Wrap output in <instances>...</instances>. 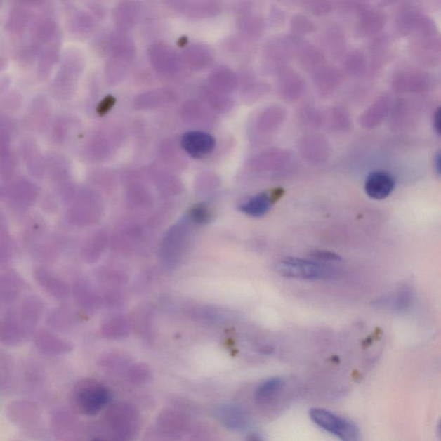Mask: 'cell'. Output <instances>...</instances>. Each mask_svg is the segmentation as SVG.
<instances>
[{
  "label": "cell",
  "mask_w": 441,
  "mask_h": 441,
  "mask_svg": "<svg viewBox=\"0 0 441 441\" xmlns=\"http://www.w3.org/2000/svg\"><path fill=\"white\" fill-rule=\"evenodd\" d=\"M300 62L306 70H319L322 67L325 58L317 48L311 46H304L300 51Z\"/></svg>",
  "instance_id": "2e32d148"
},
{
  "label": "cell",
  "mask_w": 441,
  "mask_h": 441,
  "mask_svg": "<svg viewBox=\"0 0 441 441\" xmlns=\"http://www.w3.org/2000/svg\"><path fill=\"white\" fill-rule=\"evenodd\" d=\"M281 197V191L275 190L272 192H262L246 201L239 207V211L253 218H261L267 215L271 208Z\"/></svg>",
  "instance_id": "ba28073f"
},
{
  "label": "cell",
  "mask_w": 441,
  "mask_h": 441,
  "mask_svg": "<svg viewBox=\"0 0 441 441\" xmlns=\"http://www.w3.org/2000/svg\"><path fill=\"white\" fill-rule=\"evenodd\" d=\"M125 324L126 323L121 320V319L113 320L107 325L105 332L110 334V336H121L124 332H126V326Z\"/></svg>",
  "instance_id": "7402d4cb"
},
{
  "label": "cell",
  "mask_w": 441,
  "mask_h": 441,
  "mask_svg": "<svg viewBox=\"0 0 441 441\" xmlns=\"http://www.w3.org/2000/svg\"><path fill=\"white\" fill-rule=\"evenodd\" d=\"M292 32L296 35H306L315 30V26L309 18L303 15H296L291 21Z\"/></svg>",
  "instance_id": "ac0fdd59"
},
{
  "label": "cell",
  "mask_w": 441,
  "mask_h": 441,
  "mask_svg": "<svg viewBox=\"0 0 441 441\" xmlns=\"http://www.w3.org/2000/svg\"><path fill=\"white\" fill-rule=\"evenodd\" d=\"M433 169H435V173L438 176H440L441 173V154L440 151L437 152L433 157Z\"/></svg>",
  "instance_id": "484cf974"
},
{
  "label": "cell",
  "mask_w": 441,
  "mask_h": 441,
  "mask_svg": "<svg viewBox=\"0 0 441 441\" xmlns=\"http://www.w3.org/2000/svg\"><path fill=\"white\" fill-rule=\"evenodd\" d=\"M386 20L382 14L374 11H366L360 15L359 30L366 36L378 34L385 26Z\"/></svg>",
  "instance_id": "4fadbf2b"
},
{
  "label": "cell",
  "mask_w": 441,
  "mask_h": 441,
  "mask_svg": "<svg viewBox=\"0 0 441 441\" xmlns=\"http://www.w3.org/2000/svg\"><path fill=\"white\" fill-rule=\"evenodd\" d=\"M395 182L393 175L387 171L377 170L368 174L364 181V191L368 197L375 200L386 199L393 192Z\"/></svg>",
  "instance_id": "5b68a950"
},
{
  "label": "cell",
  "mask_w": 441,
  "mask_h": 441,
  "mask_svg": "<svg viewBox=\"0 0 441 441\" xmlns=\"http://www.w3.org/2000/svg\"><path fill=\"white\" fill-rule=\"evenodd\" d=\"M310 257L313 261L322 262V263H329V262H339L341 257L339 254L327 250H315L310 254Z\"/></svg>",
  "instance_id": "ffe728a7"
},
{
  "label": "cell",
  "mask_w": 441,
  "mask_h": 441,
  "mask_svg": "<svg viewBox=\"0 0 441 441\" xmlns=\"http://www.w3.org/2000/svg\"><path fill=\"white\" fill-rule=\"evenodd\" d=\"M190 215H191V218L194 222L200 224L207 223L211 218L210 210H209L206 205L204 204L196 205L191 212H190Z\"/></svg>",
  "instance_id": "44dd1931"
},
{
  "label": "cell",
  "mask_w": 441,
  "mask_h": 441,
  "mask_svg": "<svg viewBox=\"0 0 441 441\" xmlns=\"http://www.w3.org/2000/svg\"><path fill=\"white\" fill-rule=\"evenodd\" d=\"M275 271L287 279L299 280H326L334 275V270L322 262L290 257L277 261Z\"/></svg>",
  "instance_id": "6da1fadb"
},
{
  "label": "cell",
  "mask_w": 441,
  "mask_h": 441,
  "mask_svg": "<svg viewBox=\"0 0 441 441\" xmlns=\"http://www.w3.org/2000/svg\"><path fill=\"white\" fill-rule=\"evenodd\" d=\"M110 394L107 388L93 381L83 382L76 387L74 395L75 406L83 414H96L108 404Z\"/></svg>",
  "instance_id": "3957f363"
},
{
  "label": "cell",
  "mask_w": 441,
  "mask_h": 441,
  "mask_svg": "<svg viewBox=\"0 0 441 441\" xmlns=\"http://www.w3.org/2000/svg\"><path fill=\"white\" fill-rule=\"evenodd\" d=\"M345 66L349 73L355 75L363 74L367 68L366 57L359 51H353L347 57Z\"/></svg>",
  "instance_id": "e0dca14e"
},
{
  "label": "cell",
  "mask_w": 441,
  "mask_h": 441,
  "mask_svg": "<svg viewBox=\"0 0 441 441\" xmlns=\"http://www.w3.org/2000/svg\"><path fill=\"white\" fill-rule=\"evenodd\" d=\"M216 416L220 423L232 430H244L250 424L249 413L238 405L220 406L216 410Z\"/></svg>",
  "instance_id": "52a82bcc"
},
{
  "label": "cell",
  "mask_w": 441,
  "mask_h": 441,
  "mask_svg": "<svg viewBox=\"0 0 441 441\" xmlns=\"http://www.w3.org/2000/svg\"><path fill=\"white\" fill-rule=\"evenodd\" d=\"M244 27L246 32L252 34L253 36H256L257 34L261 32L263 25H262L261 19L252 18L245 21Z\"/></svg>",
  "instance_id": "603a6c76"
},
{
  "label": "cell",
  "mask_w": 441,
  "mask_h": 441,
  "mask_svg": "<svg viewBox=\"0 0 441 441\" xmlns=\"http://www.w3.org/2000/svg\"><path fill=\"white\" fill-rule=\"evenodd\" d=\"M416 294L412 287H404L395 294L383 296L378 300L377 304L380 308L393 310L395 312L406 313L412 309Z\"/></svg>",
  "instance_id": "9c48e42d"
},
{
  "label": "cell",
  "mask_w": 441,
  "mask_h": 441,
  "mask_svg": "<svg viewBox=\"0 0 441 441\" xmlns=\"http://www.w3.org/2000/svg\"><path fill=\"white\" fill-rule=\"evenodd\" d=\"M285 387L284 380L281 378H271L262 383L256 393L257 404L265 405L269 404L282 393Z\"/></svg>",
  "instance_id": "7c38bea8"
},
{
  "label": "cell",
  "mask_w": 441,
  "mask_h": 441,
  "mask_svg": "<svg viewBox=\"0 0 441 441\" xmlns=\"http://www.w3.org/2000/svg\"><path fill=\"white\" fill-rule=\"evenodd\" d=\"M138 414L131 406L119 404L110 409V427L120 438L126 439L134 435L138 428Z\"/></svg>",
  "instance_id": "277c9868"
},
{
  "label": "cell",
  "mask_w": 441,
  "mask_h": 441,
  "mask_svg": "<svg viewBox=\"0 0 441 441\" xmlns=\"http://www.w3.org/2000/svg\"><path fill=\"white\" fill-rule=\"evenodd\" d=\"M433 129L436 132V134L440 136L441 133V110L440 107L437 108L433 115Z\"/></svg>",
  "instance_id": "d4e9b609"
},
{
  "label": "cell",
  "mask_w": 441,
  "mask_h": 441,
  "mask_svg": "<svg viewBox=\"0 0 441 441\" xmlns=\"http://www.w3.org/2000/svg\"><path fill=\"white\" fill-rule=\"evenodd\" d=\"M310 417L319 428L341 440L355 441L360 439L358 426L339 414L324 409L315 408L310 410Z\"/></svg>",
  "instance_id": "7a4b0ae2"
},
{
  "label": "cell",
  "mask_w": 441,
  "mask_h": 441,
  "mask_svg": "<svg viewBox=\"0 0 441 441\" xmlns=\"http://www.w3.org/2000/svg\"><path fill=\"white\" fill-rule=\"evenodd\" d=\"M393 85L397 92H421L427 88L428 79L427 75L421 72H408L397 75Z\"/></svg>",
  "instance_id": "30bf717a"
},
{
  "label": "cell",
  "mask_w": 441,
  "mask_h": 441,
  "mask_svg": "<svg viewBox=\"0 0 441 441\" xmlns=\"http://www.w3.org/2000/svg\"><path fill=\"white\" fill-rule=\"evenodd\" d=\"M182 147L193 158H203L211 153L216 146L215 139L207 133L192 131L186 133L181 140Z\"/></svg>",
  "instance_id": "8992f818"
},
{
  "label": "cell",
  "mask_w": 441,
  "mask_h": 441,
  "mask_svg": "<svg viewBox=\"0 0 441 441\" xmlns=\"http://www.w3.org/2000/svg\"><path fill=\"white\" fill-rule=\"evenodd\" d=\"M340 79V74L334 68L329 67L319 68L315 75V86L323 93H329L336 88Z\"/></svg>",
  "instance_id": "5bb4252c"
},
{
  "label": "cell",
  "mask_w": 441,
  "mask_h": 441,
  "mask_svg": "<svg viewBox=\"0 0 441 441\" xmlns=\"http://www.w3.org/2000/svg\"><path fill=\"white\" fill-rule=\"evenodd\" d=\"M427 18L414 11H407L402 13L397 21L398 29L404 34H409L414 30H421Z\"/></svg>",
  "instance_id": "9a60e30c"
},
{
  "label": "cell",
  "mask_w": 441,
  "mask_h": 441,
  "mask_svg": "<svg viewBox=\"0 0 441 441\" xmlns=\"http://www.w3.org/2000/svg\"><path fill=\"white\" fill-rule=\"evenodd\" d=\"M307 8L314 15H322L329 13L332 5L329 0H308Z\"/></svg>",
  "instance_id": "d6986e66"
},
{
  "label": "cell",
  "mask_w": 441,
  "mask_h": 441,
  "mask_svg": "<svg viewBox=\"0 0 441 441\" xmlns=\"http://www.w3.org/2000/svg\"><path fill=\"white\" fill-rule=\"evenodd\" d=\"M116 104V98L113 96L105 97L104 100H103L100 105H98L97 112L100 116H105L107 114L110 110L114 107V105Z\"/></svg>",
  "instance_id": "cb8c5ba5"
},
{
  "label": "cell",
  "mask_w": 441,
  "mask_h": 441,
  "mask_svg": "<svg viewBox=\"0 0 441 441\" xmlns=\"http://www.w3.org/2000/svg\"><path fill=\"white\" fill-rule=\"evenodd\" d=\"M304 82L301 76L294 70H288L280 75L279 88L282 98L287 100H294L302 94Z\"/></svg>",
  "instance_id": "8fae6325"
}]
</instances>
